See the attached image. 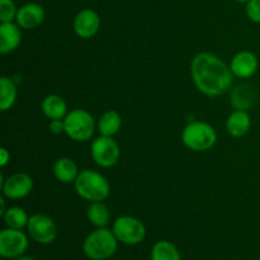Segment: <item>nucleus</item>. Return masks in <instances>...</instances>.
<instances>
[{"label":"nucleus","mask_w":260,"mask_h":260,"mask_svg":"<svg viewBox=\"0 0 260 260\" xmlns=\"http://www.w3.org/2000/svg\"><path fill=\"white\" fill-rule=\"evenodd\" d=\"M79 173L80 172L78 169V165L71 157H58L53 164V175L58 182L63 184L75 183Z\"/></svg>","instance_id":"dca6fc26"},{"label":"nucleus","mask_w":260,"mask_h":260,"mask_svg":"<svg viewBox=\"0 0 260 260\" xmlns=\"http://www.w3.org/2000/svg\"><path fill=\"white\" fill-rule=\"evenodd\" d=\"M9 160H10V154L8 152V150L5 149V147H2V150H0V165H2L3 168L7 167Z\"/></svg>","instance_id":"bb28decb"},{"label":"nucleus","mask_w":260,"mask_h":260,"mask_svg":"<svg viewBox=\"0 0 260 260\" xmlns=\"http://www.w3.org/2000/svg\"><path fill=\"white\" fill-rule=\"evenodd\" d=\"M74 32L80 38L88 40L94 37L101 28V17L93 9H83L74 19Z\"/></svg>","instance_id":"9b49d317"},{"label":"nucleus","mask_w":260,"mask_h":260,"mask_svg":"<svg viewBox=\"0 0 260 260\" xmlns=\"http://www.w3.org/2000/svg\"><path fill=\"white\" fill-rule=\"evenodd\" d=\"M253 99L248 86H236L231 93V103L236 109H241V111H246L253 103Z\"/></svg>","instance_id":"5701e85b"},{"label":"nucleus","mask_w":260,"mask_h":260,"mask_svg":"<svg viewBox=\"0 0 260 260\" xmlns=\"http://www.w3.org/2000/svg\"><path fill=\"white\" fill-rule=\"evenodd\" d=\"M190 75L198 90L207 96H218L233 84V71L218 56L201 52L190 62Z\"/></svg>","instance_id":"f257e3e1"},{"label":"nucleus","mask_w":260,"mask_h":260,"mask_svg":"<svg viewBox=\"0 0 260 260\" xmlns=\"http://www.w3.org/2000/svg\"><path fill=\"white\" fill-rule=\"evenodd\" d=\"M13 260H36V259H33V258H30V256H19V258H17V259H13Z\"/></svg>","instance_id":"cd10ccee"},{"label":"nucleus","mask_w":260,"mask_h":260,"mask_svg":"<svg viewBox=\"0 0 260 260\" xmlns=\"http://www.w3.org/2000/svg\"><path fill=\"white\" fill-rule=\"evenodd\" d=\"M28 238L18 229L8 228L0 233V254L7 259H17L25 253Z\"/></svg>","instance_id":"1a4fd4ad"},{"label":"nucleus","mask_w":260,"mask_h":260,"mask_svg":"<svg viewBox=\"0 0 260 260\" xmlns=\"http://www.w3.org/2000/svg\"><path fill=\"white\" fill-rule=\"evenodd\" d=\"M86 217L96 229L107 228L111 220V212L103 202H91L86 210Z\"/></svg>","instance_id":"aec40b11"},{"label":"nucleus","mask_w":260,"mask_h":260,"mask_svg":"<svg viewBox=\"0 0 260 260\" xmlns=\"http://www.w3.org/2000/svg\"><path fill=\"white\" fill-rule=\"evenodd\" d=\"M90 154L96 165L101 168H112L118 162L121 150L113 137L101 135L91 144Z\"/></svg>","instance_id":"0eeeda50"},{"label":"nucleus","mask_w":260,"mask_h":260,"mask_svg":"<svg viewBox=\"0 0 260 260\" xmlns=\"http://www.w3.org/2000/svg\"><path fill=\"white\" fill-rule=\"evenodd\" d=\"M3 217H4V222L8 228L18 229V230L27 228L28 221H29L27 212L20 207H10L9 210L5 211Z\"/></svg>","instance_id":"4be33fe9"},{"label":"nucleus","mask_w":260,"mask_h":260,"mask_svg":"<svg viewBox=\"0 0 260 260\" xmlns=\"http://www.w3.org/2000/svg\"><path fill=\"white\" fill-rule=\"evenodd\" d=\"M117 240L126 245H137L146 236V229L142 221L132 216H122L113 223L112 229Z\"/></svg>","instance_id":"423d86ee"},{"label":"nucleus","mask_w":260,"mask_h":260,"mask_svg":"<svg viewBox=\"0 0 260 260\" xmlns=\"http://www.w3.org/2000/svg\"><path fill=\"white\" fill-rule=\"evenodd\" d=\"M245 13L254 23H260V0H250L246 3Z\"/></svg>","instance_id":"393cba45"},{"label":"nucleus","mask_w":260,"mask_h":260,"mask_svg":"<svg viewBox=\"0 0 260 260\" xmlns=\"http://www.w3.org/2000/svg\"><path fill=\"white\" fill-rule=\"evenodd\" d=\"M48 128L52 134L60 135L65 132V122H63V119H51Z\"/></svg>","instance_id":"a878e982"},{"label":"nucleus","mask_w":260,"mask_h":260,"mask_svg":"<svg viewBox=\"0 0 260 260\" xmlns=\"http://www.w3.org/2000/svg\"><path fill=\"white\" fill-rule=\"evenodd\" d=\"M18 9L13 0H0V22H13L17 18Z\"/></svg>","instance_id":"b1692460"},{"label":"nucleus","mask_w":260,"mask_h":260,"mask_svg":"<svg viewBox=\"0 0 260 260\" xmlns=\"http://www.w3.org/2000/svg\"><path fill=\"white\" fill-rule=\"evenodd\" d=\"M2 177V192L8 200H22L25 198L33 189V179L25 173H15L3 180Z\"/></svg>","instance_id":"9d476101"},{"label":"nucleus","mask_w":260,"mask_h":260,"mask_svg":"<svg viewBox=\"0 0 260 260\" xmlns=\"http://www.w3.org/2000/svg\"><path fill=\"white\" fill-rule=\"evenodd\" d=\"M79 197L88 202H103L109 197L111 185L107 178L95 170L85 169L79 173L74 183Z\"/></svg>","instance_id":"f03ea898"},{"label":"nucleus","mask_w":260,"mask_h":260,"mask_svg":"<svg viewBox=\"0 0 260 260\" xmlns=\"http://www.w3.org/2000/svg\"><path fill=\"white\" fill-rule=\"evenodd\" d=\"M27 230L36 243L43 244V245L53 243L57 238V226L55 221L50 216L43 215V213H36L30 216Z\"/></svg>","instance_id":"6e6552de"},{"label":"nucleus","mask_w":260,"mask_h":260,"mask_svg":"<svg viewBox=\"0 0 260 260\" xmlns=\"http://www.w3.org/2000/svg\"><path fill=\"white\" fill-rule=\"evenodd\" d=\"M250 127L251 119L246 111L236 109L226 119V129H228L229 135L231 137H235V139H240V137L245 136L249 129H250Z\"/></svg>","instance_id":"2eb2a0df"},{"label":"nucleus","mask_w":260,"mask_h":260,"mask_svg":"<svg viewBox=\"0 0 260 260\" xmlns=\"http://www.w3.org/2000/svg\"><path fill=\"white\" fill-rule=\"evenodd\" d=\"M65 134L76 142H86L95 132V121L88 111L76 108L66 114Z\"/></svg>","instance_id":"39448f33"},{"label":"nucleus","mask_w":260,"mask_h":260,"mask_svg":"<svg viewBox=\"0 0 260 260\" xmlns=\"http://www.w3.org/2000/svg\"><path fill=\"white\" fill-rule=\"evenodd\" d=\"M117 240L113 231L107 228H99L89 234L84 240V254L91 260H107L114 255L117 250Z\"/></svg>","instance_id":"7ed1b4c3"},{"label":"nucleus","mask_w":260,"mask_h":260,"mask_svg":"<svg viewBox=\"0 0 260 260\" xmlns=\"http://www.w3.org/2000/svg\"><path fill=\"white\" fill-rule=\"evenodd\" d=\"M217 141V132L206 122L194 121L188 123L182 132V142L192 151H207Z\"/></svg>","instance_id":"20e7f679"},{"label":"nucleus","mask_w":260,"mask_h":260,"mask_svg":"<svg viewBox=\"0 0 260 260\" xmlns=\"http://www.w3.org/2000/svg\"><path fill=\"white\" fill-rule=\"evenodd\" d=\"M22 42V32L17 23L8 22L0 24V52L3 55L13 52Z\"/></svg>","instance_id":"4468645a"},{"label":"nucleus","mask_w":260,"mask_h":260,"mask_svg":"<svg viewBox=\"0 0 260 260\" xmlns=\"http://www.w3.org/2000/svg\"><path fill=\"white\" fill-rule=\"evenodd\" d=\"M45 117L48 119H63L68 114V104L62 96L57 94H50L46 96L41 104Z\"/></svg>","instance_id":"f3484780"},{"label":"nucleus","mask_w":260,"mask_h":260,"mask_svg":"<svg viewBox=\"0 0 260 260\" xmlns=\"http://www.w3.org/2000/svg\"><path fill=\"white\" fill-rule=\"evenodd\" d=\"M258 58L250 51H241L233 57L230 69L234 76L239 79H249L258 70Z\"/></svg>","instance_id":"ddd939ff"},{"label":"nucleus","mask_w":260,"mask_h":260,"mask_svg":"<svg viewBox=\"0 0 260 260\" xmlns=\"http://www.w3.org/2000/svg\"><path fill=\"white\" fill-rule=\"evenodd\" d=\"M151 260H182V256L174 244L161 240L152 246Z\"/></svg>","instance_id":"412c9836"},{"label":"nucleus","mask_w":260,"mask_h":260,"mask_svg":"<svg viewBox=\"0 0 260 260\" xmlns=\"http://www.w3.org/2000/svg\"><path fill=\"white\" fill-rule=\"evenodd\" d=\"M17 85L8 76L0 78V111L7 112L17 101Z\"/></svg>","instance_id":"6ab92c4d"},{"label":"nucleus","mask_w":260,"mask_h":260,"mask_svg":"<svg viewBox=\"0 0 260 260\" xmlns=\"http://www.w3.org/2000/svg\"><path fill=\"white\" fill-rule=\"evenodd\" d=\"M107 260H109V259H107Z\"/></svg>","instance_id":"c756f323"},{"label":"nucleus","mask_w":260,"mask_h":260,"mask_svg":"<svg viewBox=\"0 0 260 260\" xmlns=\"http://www.w3.org/2000/svg\"><path fill=\"white\" fill-rule=\"evenodd\" d=\"M45 9L37 3H27L18 9L15 23L22 29H35L45 20Z\"/></svg>","instance_id":"f8f14e48"},{"label":"nucleus","mask_w":260,"mask_h":260,"mask_svg":"<svg viewBox=\"0 0 260 260\" xmlns=\"http://www.w3.org/2000/svg\"><path fill=\"white\" fill-rule=\"evenodd\" d=\"M235 2H238V3H248V2H250V0H235Z\"/></svg>","instance_id":"c85d7f7f"},{"label":"nucleus","mask_w":260,"mask_h":260,"mask_svg":"<svg viewBox=\"0 0 260 260\" xmlns=\"http://www.w3.org/2000/svg\"><path fill=\"white\" fill-rule=\"evenodd\" d=\"M98 131L102 136L113 137L119 132L122 127V117L118 112L116 111H107L99 118Z\"/></svg>","instance_id":"a211bd4d"}]
</instances>
